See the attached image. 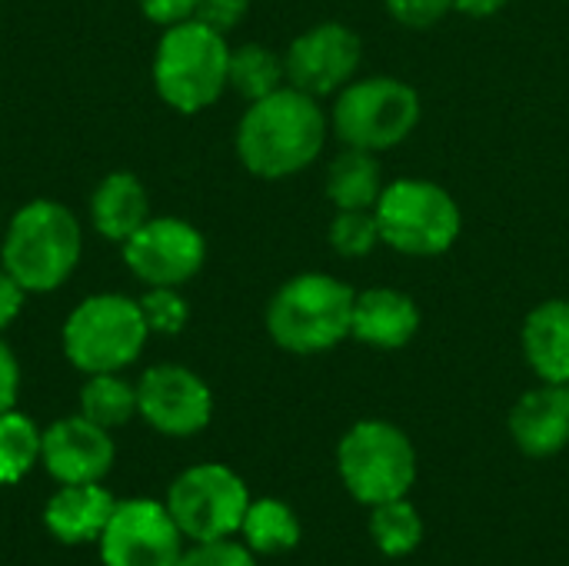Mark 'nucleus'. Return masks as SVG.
<instances>
[{"mask_svg": "<svg viewBox=\"0 0 569 566\" xmlns=\"http://www.w3.org/2000/svg\"><path fill=\"white\" fill-rule=\"evenodd\" d=\"M113 457L110 430L83 414L60 417L40 434V464L57 484H103L113 470Z\"/></svg>", "mask_w": 569, "mask_h": 566, "instance_id": "nucleus-14", "label": "nucleus"}, {"mask_svg": "<svg viewBox=\"0 0 569 566\" xmlns=\"http://www.w3.org/2000/svg\"><path fill=\"white\" fill-rule=\"evenodd\" d=\"M137 414L163 437H193L213 417V394L193 370L157 364L137 380Z\"/></svg>", "mask_w": 569, "mask_h": 566, "instance_id": "nucleus-12", "label": "nucleus"}, {"mask_svg": "<svg viewBox=\"0 0 569 566\" xmlns=\"http://www.w3.org/2000/svg\"><path fill=\"white\" fill-rule=\"evenodd\" d=\"M373 214L380 224V240L410 257L447 254L463 230L457 200L430 180L387 183Z\"/></svg>", "mask_w": 569, "mask_h": 566, "instance_id": "nucleus-7", "label": "nucleus"}, {"mask_svg": "<svg viewBox=\"0 0 569 566\" xmlns=\"http://www.w3.org/2000/svg\"><path fill=\"white\" fill-rule=\"evenodd\" d=\"M257 554L247 547V544H237L233 537H223V540H200V544H190L177 566H257L253 560Z\"/></svg>", "mask_w": 569, "mask_h": 566, "instance_id": "nucleus-28", "label": "nucleus"}, {"mask_svg": "<svg viewBox=\"0 0 569 566\" xmlns=\"http://www.w3.org/2000/svg\"><path fill=\"white\" fill-rule=\"evenodd\" d=\"M83 230L70 207L57 200H30L23 203L3 234L0 260L3 270L27 290L47 294L57 290L80 264Z\"/></svg>", "mask_w": 569, "mask_h": 566, "instance_id": "nucleus-2", "label": "nucleus"}, {"mask_svg": "<svg viewBox=\"0 0 569 566\" xmlns=\"http://www.w3.org/2000/svg\"><path fill=\"white\" fill-rule=\"evenodd\" d=\"M250 10V0H200L197 3V20L220 30V33H230Z\"/></svg>", "mask_w": 569, "mask_h": 566, "instance_id": "nucleus-30", "label": "nucleus"}, {"mask_svg": "<svg viewBox=\"0 0 569 566\" xmlns=\"http://www.w3.org/2000/svg\"><path fill=\"white\" fill-rule=\"evenodd\" d=\"M163 504L183 540H223L240 534L250 507V490L223 464H193L170 484Z\"/></svg>", "mask_w": 569, "mask_h": 566, "instance_id": "nucleus-9", "label": "nucleus"}, {"mask_svg": "<svg viewBox=\"0 0 569 566\" xmlns=\"http://www.w3.org/2000/svg\"><path fill=\"white\" fill-rule=\"evenodd\" d=\"M197 3L200 0H140V10L150 23H160V27H173V23H183L197 13Z\"/></svg>", "mask_w": 569, "mask_h": 566, "instance_id": "nucleus-31", "label": "nucleus"}, {"mask_svg": "<svg viewBox=\"0 0 569 566\" xmlns=\"http://www.w3.org/2000/svg\"><path fill=\"white\" fill-rule=\"evenodd\" d=\"M287 77L283 57H277L270 47L263 43H243L237 50H230V87L247 97L250 103L280 90Z\"/></svg>", "mask_w": 569, "mask_h": 566, "instance_id": "nucleus-24", "label": "nucleus"}, {"mask_svg": "<svg viewBox=\"0 0 569 566\" xmlns=\"http://www.w3.org/2000/svg\"><path fill=\"white\" fill-rule=\"evenodd\" d=\"M17 394H20V364L0 337V414L17 407Z\"/></svg>", "mask_w": 569, "mask_h": 566, "instance_id": "nucleus-32", "label": "nucleus"}, {"mask_svg": "<svg viewBox=\"0 0 569 566\" xmlns=\"http://www.w3.org/2000/svg\"><path fill=\"white\" fill-rule=\"evenodd\" d=\"M523 354L543 384L569 387V300H547L523 324Z\"/></svg>", "mask_w": 569, "mask_h": 566, "instance_id": "nucleus-19", "label": "nucleus"}, {"mask_svg": "<svg viewBox=\"0 0 569 566\" xmlns=\"http://www.w3.org/2000/svg\"><path fill=\"white\" fill-rule=\"evenodd\" d=\"M240 537L253 554H263V557L287 554L300 544V520L283 500H273V497L250 500L247 517L240 524Z\"/></svg>", "mask_w": 569, "mask_h": 566, "instance_id": "nucleus-21", "label": "nucleus"}, {"mask_svg": "<svg viewBox=\"0 0 569 566\" xmlns=\"http://www.w3.org/2000/svg\"><path fill=\"white\" fill-rule=\"evenodd\" d=\"M337 467L350 497L377 507L410 494L417 480V450L400 427L387 420H360L343 434Z\"/></svg>", "mask_w": 569, "mask_h": 566, "instance_id": "nucleus-6", "label": "nucleus"}, {"mask_svg": "<svg viewBox=\"0 0 569 566\" xmlns=\"http://www.w3.org/2000/svg\"><path fill=\"white\" fill-rule=\"evenodd\" d=\"M417 330H420V310L403 290L373 287L357 294L350 337H357L360 344L377 350H400L417 337Z\"/></svg>", "mask_w": 569, "mask_h": 566, "instance_id": "nucleus-16", "label": "nucleus"}, {"mask_svg": "<svg viewBox=\"0 0 569 566\" xmlns=\"http://www.w3.org/2000/svg\"><path fill=\"white\" fill-rule=\"evenodd\" d=\"M510 434L527 457H553L569 444V387L543 384L510 410Z\"/></svg>", "mask_w": 569, "mask_h": 566, "instance_id": "nucleus-15", "label": "nucleus"}, {"mask_svg": "<svg viewBox=\"0 0 569 566\" xmlns=\"http://www.w3.org/2000/svg\"><path fill=\"white\" fill-rule=\"evenodd\" d=\"M150 337L143 310L127 294H93L80 300L60 330L67 360L80 374H120L130 367Z\"/></svg>", "mask_w": 569, "mask_h": 566, "instance_id": "nucleus-5", "label": "nucleus"}, {"mask_svg": "<svg viewBox=\"0 0 569 566\" xmlns=\"http://www.w3.org/2000/svg\"><path fill=\"white\" fill-rule=\"evenodd\" d=\"M387 10L397 23L410 30H427L453 10V0H387Z\"/></svg>", "mask_w": 569, "mask_h": 566, "instance_id": "nucleus-29", "label": "nucleus"}, {"mask_svg": "<svg viewBox=\"0 0 569 566\" xmlns=\"http://www.w3.org/2000/svg\"><path fill=\"white\" fill-rule=\"evenodd\" d=\"M370 537L383 557H410L423 540V517L407 497L377 504L370 514Z\"/></svg>", "mask_w": 569, "mask_h": 566, "instance_id": "nucleus-23", "label": "nucleus"}, {"mask_svg": "<svg viewBox=\"0 0 569 566\" xmlns=\"http://www.w3.org/2000/svg\"><path fill=\"white\" fill-rule=\"evenodd\" d=\"M23 297L27 290L0 267V334L17 320V314L23 310Z\"/></svg>", "mask_w": 569, "mask_h": 566, "instance_id": "nucleus-33", "label": "nucleus"}, {"mask_svg": "<svg viewBox=\"0 0 569 566\" xmlns=\"http://www.w3.org/2000/svg\"><path fill=\"white\" fill-rule=\"evenodd\" d=\"M123 247V264L147 287H183L203 270L207 240L180 217H150Z\"/></svg>", "mask_w": 569, "mask_h": 566, "instance_id": "nucleus-11", "label": "nucleus"}, {"mask_svg": "<svg viewBox=\"0 0 569 566\" xmlns=\"http://www.w3.org/2000/svg\"><path fill=\"white\" fill-rule=\"evenodd\" d=\"M420 120V97L397 77H370L347 83L333 103V130L347 147L390 150L403 143Z\"/></svg>", "mask_w": 569, "mask_h": 566, "instance_id": "nucleus-8", "label": "nucleus"}, {"mask_svg": "<svg viewBox=\"0 0 569 566\" xmlns=\"http://www.w3.org/2000/svg\"><path fill=\"white\" fill-rule=\"evenodd\" d=\"M360 53H363L360 37L350 27L317 23L290 43L287 57H283L287 80H290V87H297L310 97L337 93L353 80V73L360 67Z\"/></svg>", "mask_w": 569, "mask_h": 566, "instance_id": "nucleus-13", "label": "nucleus"}, {"mask_svg": "<svg viewBox=\"0 0 569 566\" xmlns=\"http://www.w3.org/2000/svg\"><path fill=\"white\" fill-rule=\"evenodd\" d=\"M137 304L143 310V320H147L150 334H180L187 327L190 307L177 294V287H150Z\"/></svg>", "mask_w": 569, "mask_h": 566, "instance_id": "nucleus-27", "label": "nucleus"}, {"mask_svg": "<svg viewBox=\"0 0 569 566\" xmlns=\"http://www.w3.org/2000/svg\"><path fill=\"white\" fill-rule=\"evenodd\" d=\"M510 0H453V10H463L470 17H490L497 10H503Z\"/></svg>", "mask_w": 569, "mask_h": 566, "instance_id": "nucleus-34", "label": "nucleus"}, {"mask_svg": "<svg viewBox=\"0 0 569 566\" xmlns=\"http://www.w3.org/2000/svg\"><path fill=\"white\" fill-rule=\"evenodd\" d=\"M80 414L103 430L123 427L137 417V384L120 374H90L80 387Z\"/></svg>", "mask_w": 569, "mask_h": 566, "instance_id": "nucleus-22", "label": "nucleus"}, {"mask_svg": "<svg viewBox=\"0 0 569 566\" xmlns=\"http://www.w3.org/2000/svg\"><path fill=\"white\" fill-rule=\"evenodd\" d=\"M40 427L17 407L0 414V487L23 480L40 464Z\"/></svg>", "mask_w": 569, "mask_h": 566, "instance_id": "nucleus-25", "label": "nucleus"}, {"mask_svg": "<svg viewBox=\"0 0 569 566\" xmlns=\"http://www.w3.org/2000/svg\"><path fill=\"white\" fill-rule=\"evenodd\" d=\"M383 193V173L370 150L347 147L327 173V197L337 210H370Z\"/></svg>", "mask_w": 569, "mask_h": 566, "instance_id": "nucleus-20", "label": "nucleus"}, {"mask_svg": "<svg viewBox=\"0 0 569 566\" xmlns=\"http://www.w3.org/2000/svg\"><path fill=\"white\" fill-rule=\"evenodd\" d=\"M330 244L340 257H367L380 244V224L370 210H340L330 224Z\"/></svg>", "mask_w": 569, "mask_h": 566, "instance_id": "nucleus-26", "label": "nucleus"}, {"mask_svg": "<svg viewBox=\"0 0 569 566\" xmlns=\"http://www.w3.org/2000/svg\"><path fill=\"white\" fill-rule=\"evenodd\" d=\"M327 143V117L317 97L280 87L250 103L237 127L240 163L263 177L280 180L310 167Z\"/></svg>", "mask_w": 569, "mask_h": 566, "instance_id": "nucleus-1", "label": "nucleus"}, {"mask_svg": "<svg viewBox=\"0 0 569 566\" xmlns=\"http://www.w3.org/2000/svg\"><path fill=\"white\" fill-rule=\"evenodd\" d=\"M90 220L100 237L127 244L150 220V197L140 177L127 170L107 173L90 197Z\"/></svg>", "mask_w": 569, "mask_h": 566, "instance_id": "nucleus-18", "label": "nucleus"}, {"mask_svg": "<svg viewBox=\"0 0 569 566\" xmlns=\"http://www.w3.org/2000/svg\"><path fill=\"white\" fill-rule=\"evenodd\" d=\"M97 544L103 566H177L183 554V534L167 504L147 497L117 500Z\"/></svg>", "mask_w": 569, "mask_h": 566, "instance_id": "nucleus-10", "label": "nucleus"}, {"mask_svg": "<svg viewBox=\"0 0 569 566\" xmlns=\"http://www.w3.org/2000/svg\"><path fill=\"white\" fill-rule=\"evenodd\" d=\"M153 87L160 100L180 113H200L230 87L227 33L197 17L163 30L153 53Z\"/></svg>", "mask_w": 569, "mask_h": 566, "instance_id": "nucleus-3", "label": "nucleus"}, {"mask_svg": "<svg viewBox=\"0 0 569 566\" xmlns=\"http://www.w3.org/2000/svg\"><path fill=\"white\" fill-rule=\"evenodd\" d=\"M357 294L330 274L287 280L267 307V334L287 354H323L350 337Z\"/></svg>", "mask_w": 569, "mask_h": 566, "instance_id": "nucleus-4", "label": "nucleus"}, {"mask_svg": "<svg viewBox=\"0 0 569 566\" xmlns=\"http://www.w3.org/2000/svg\"><path fill=\"white\" fill-rule=\"evenodd\" d=\"M113 494L103 484H60L43 507V527L60 544H93L113 517Z\"/></svg>", "mask_w": 569, "mask_h": 566, "instance_id": "nucleus-17", "label": "nucleus"}]
</instances>
